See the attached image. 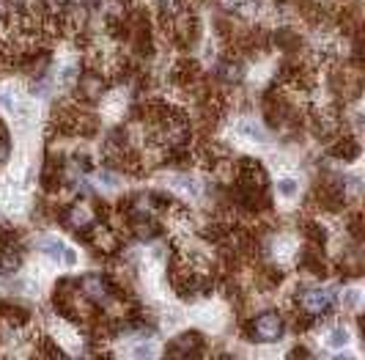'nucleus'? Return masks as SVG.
I'll return each mask as SVG.
<instances>
[{"mask_svg":"<svg viewBox=\"0 0 365 360\" xmlns=\"http://www.w3.org/2000/svg\"><path fill=\"white\" fill-rule=\"evenodd\" d=\"M280 190H283V192H294V190H297V185H294V182H280Z\"/></svg>","mask_w":365,"mask_h":360,"instance_id":"12","label":"nucleus"},{"mask_svg":"<svg viewBox=\"0 0 365 360\" xmlns=\"http://www.w3.org/2000/svg\"><path fill=\"white\" fill-rule=\"evenodd\" d=\"M135 234H138V239H151V236H157L160 234V226L157 223H151V220H146V223H135Z\"/></svg>","mask_w":365,"mask_h":360,"instance_id":"9","label":"nucleus"},{"mask_svg":"<svg viewBox=\"0 0 365 360\" xmlns=\"http://www.w3.org/2000/svg\"><path fill=\"white\" fill-rule=\"evenodd\" d=\"M80 91L85 99H99L102 91H104V85H102V77L99 75H85L80 83Z\"/></svg>","mask_w":365,"mask_h":360,"instance_id":"4","label":"nucleus"},{"mask_svg":"<svg viewBox=\"0 0 365 360\" xmlns=\"http://www.w3.org/2000/svg\"><path fill=\"white\" fill-rule=\"evenodd\" d=\"M91 223V212L85 209V207H75L72 212H69V226L72 229H85Z\"/></svg>","mask_w":365,"mask_h":360,"instance_id":"5","label":"nucleus"},{"mask_svg":"<svg viewBox=\"0 0 365 360\" xmlns=\"http://www.w3.org/2000/svg\"><path fill=\"white\" fill-rule=\"evenodd\" d=\"M283 336V319L278 314H261V317L253 322V339L264 341V344H272Z\"/></svg>","mask_w":365,"mask_h":360,"instance_id":"1","label":"nucleus"},{"mask_svg":"<svg viewBox=\"0 0 365 360\" xmlns=\"http://www.w3.org/2000/svg\"><path fill=\"white\" fill-rule=\"evenodd\" d=\"M242 129H244V135H250V138H256V141H264V138H266L264 132H258V127H253L250 121H244Z\"/></svg>","mask_w":365,"mask_h":360,"instance_id":"11","label":"nucleus"},{"mask_svg":"<svg viewBox=\"0 0 365 360\" xmlns=\"http://www.w3.org/2000/svg\"><path fill=\"white\" fill-rule=\"evenodd\" d=\"M346 341H349V333H346L344 327H338V330H332V336H329V344H332V347H344Z\"/></svg>","mask_w":365,"mask_h":360,"instance_id":"10","label":"nucleus"},{"mask_svg":"<svg viewBox=\"0 0 365 360\" xmlns=\"http://www.w3.org/2000/svg\"><path fill=\"white\" fill-rule=\"evenodd\" d=\"M82 295L88 297L91 302H107V297H110V286L102 280L99 276H88V278H82Z\"/></svg>","mask_w":365,"mask_h":360,"instance_id":"3","label":"nucleus"},{"mask_svg":"<svg viewBox=\"0 0 365 360\" xmlns=\"http://www.w3.org/2000/svg\"><path fill=\"white\" fill-rule=\"evenodd\" d=\"M39 251H41V253H47L50 258H58V256H63V251H66V248H63L58 239H41Z\"/></svg>","mask_w":365,"mask_h":360,"instance_id":"8","label":"nucleus"},{"mask_svg":"<svg viewBox=\"0 0 365 360\" xmlns=\"http://www.w3.org/2000/svg\"><path fill=\"white\" fill-rule=\"evenodd\" d=\"M173 187H176V190H184L190 198H195L198 190H201V187H198V182H195V179H190V176H179V179H173Z\"/></svg>","mask_w":365,"mask_h":360,"instance_id":"6","label":"nucleus"},{"mask_svg":"<svg viewBox=\"0 0 365 360\" xmlns=\"http://www.w3.org/2000/svg\"><path fill=\"white\" fill-rule=\"evenodd\" d=\"M244 75V69L239 61H228V64L223 66V77L228 80V83H239Z\"/></svg>","mask_w":365,"mask_h":360,"instance_id":"7","label":"nucleus"},{"mask_svg":"<svg viewBox=\"0 0 365 360\" xmlns=\"http://www.w3.org/2000/svg\"><path fill=\"white\" fill-rule=\"evenodd\" d=\"M300 302H303V308L307 314L322 317V314H327L332 308V292H327V289H310V292H305L300 297Z\"/></svg>","mask_w":365,"mask_h":360,"instance_id":"2","label":"nucleus"},{"mask_svg":"<svg viewBox=\"0 0 365 360\" xmlns=\"http://www.w3.org/2000/svg\"><path fill=\"white\" fill-rule=\"evenodd\" d=\"M77 3H82V6H97V3H102V0H77Z\"/></svg>","mask_w":365,"mask_h":360,"instance_id":"14","label":"nucleus"},{"mask_svg":"<svg viewBox=\"0 0 365 360\" xmlns=\"http://www.w3.org/2000/svg\"><path fill=\"white\" fill-rule=\"evenodd\" d=\"M0 105H11V97L9 94H0Z\"/></svg>","mask_w":365,"mask_h":360,"instance_id":"13","label":"nucleus"}]
</instances>
